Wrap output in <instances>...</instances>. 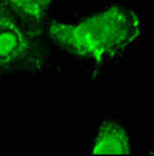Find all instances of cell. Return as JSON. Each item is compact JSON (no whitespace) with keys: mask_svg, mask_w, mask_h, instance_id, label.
Returning a JSON list of instances; mask_svg holds the SVG:
<instances>
[{"mask_svg":"<svg viewBox=\"0 0 154 156\" xmlns=\"http://www.w3.org/2000/svg\"><path fill=\"white\" fill-rule=\"evenodd\" d=\"M47 33L61 48L101 62L132 48L142 36V22L135 11L111 5L76 22L53 20L47 25Z\"/></svg>","mask_w":154,"mask_h":156,"instance_id":"1","label":"cell"},{"mask_svg":"<svg viewBox=\"0 0 154 156\" xmlns=\"http://www.w3.org/2000/svg\"><path fill=\"white\" fill-rule=\"evenodd\" d=\"M92 154H128L131 153V140L125 126L117 122H103L94 136Z\"/></svg>","mask_w":154,"mask_h":156,"instance_id":"3","label":"cell"},{"mask_svg":"<svg viewBox=\"0 0 154 156\" xmlns=\"http://www.w3.org/2000/svg\"><path fill=\"white\" fill-rule=\"evenodd\" d=\"M33 41L20 16L0 2V73L30 59Z\"/></svg>","mask_w":154,"mask_h":156,"instance_id":"2","label":"cell"},{"mask_svg":"<svg viewBox=\"0 0 154 156\" xmlns=\"http://www.w3.org/2000/svg\"><path fill=\"white\" fill-rule=\"evenodd\" d=\"M0 2L30 22H41L47 12L37 0H0Z\"/></svg>","mask_w":154,"mask_h":156,"instance_id":"4","label":"cell"},{"mask_svg":"<svg viewBox=\"0 0 154 156\" xmlns=\"http://www.w3.org/2000/svg\"><path fill=\"white\" fill-rule=\"evenodd\" d=\"M37 2H39V5L47 11L48 9V6H51V5H53V2H55V0H37Z\"/></svg>","mask_w":154,"mask_h":156,"instance_id":"5","label":"cell"}]
</instances>
